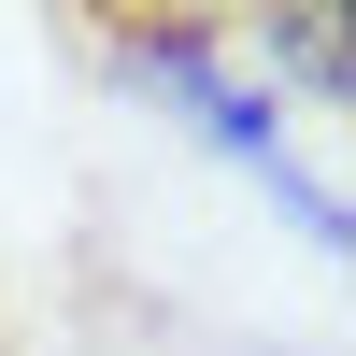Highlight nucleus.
Wrapping results in <instances>:
<instances>
[{
    "mask_svg": "<svg viewBox=\"0 0 356 356\" xmlns=\"http://www.w3.org/2000/svg\"><path fill=\"white\" fill-rule=\"evenodd\" d=\"M243 43L271 57L300 100H342V114H356V15H328V0H285V15H243Z\"/></svg>",
    "mask_w": 356,
    "mask_h": 356,
    "instance_id": "1",
    "label": "nucleus"
},
{
    "mask_svg": "<svg viewBox=\"0 0 356 356\" xmlns=\"http://www.w3.org/2000/svg\"><path fill=\"white\" fill-rule=\"evenodd\" d=\"M0 356H15V300H0Z\"/></svg>",
    "mask_w": 356,
    "mask_h": 356,
    "instance_id": "2",
    "label": "nucleus"
}]
</instances>
